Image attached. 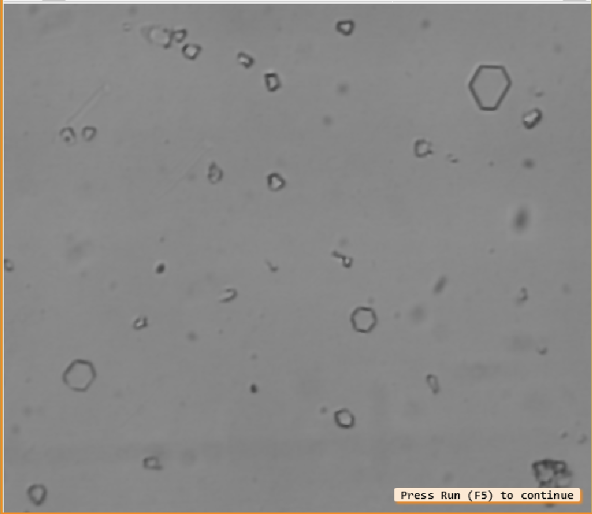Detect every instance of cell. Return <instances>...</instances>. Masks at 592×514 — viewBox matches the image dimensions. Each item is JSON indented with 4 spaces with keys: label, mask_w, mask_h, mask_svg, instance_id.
<instances>
[{
    "label": "cell",
    "mask_w": 592,
    "mask_h": 514,
    "mask_svg": "<svg viewBox=\"0 0 592 514\" xmlns=\"http://www.w3.org/2000/svg\"><path fill=\"white\" fill-rule=\"evenodd\" d=\"M511 86V78L502 66H479L468 83L476 104L483 111L497 110Z\"/></svg>",
    "instance_id": "1"
},
{
    "label": "cell",
    "mask_w": 592,
    "mask_h": 514,
    "mask_svg": "<svg viewBox=\"0 0 592 514\" xmlns=\"http://www.w3.org/2000/svg\"><path fill=\"white\" fill-rule=\"evenodd\" d=\"M97 378V371L92 361L75 359L67 366L62 374L64 384L75 392H86Z\"/></svg>",
    "instance_id": "2"
},
{
    "label": "cell",
    "mask_w": 592,
    "mask_h": 514,
    "mask_svg": "<svg viewBox=\"0 0 592 514\" xmlns=\"http://www.w3.org/2000/svg\"><path fill=\"white\" fill-rule=\"evenodd\" d=\"M145 38L151 43L159 45L165 49L171 47L172 31L160 26H150L143 30Z\"/></svg>",
    "instance_id": "3"
},
{
    "label": "cell",
    "mask_w": 592,
    "mask_h": 514,
    "mask_svg": "<svg viewBox=\"0 0 592 514\" xmlns=\"http://www.w3.org/2000/svg\"><path fill=\"white\" fill-rule=\"evenodd\" d=\"M26 495L28 501L31 504L37 506V507H40L42 505L44 504L45 502L47 500L48 490L46 487L43 485L35 484V485L28 487L26 491Z\"/></svg>",
    "instance_id": "4"
},
{
    "label": "cell",
    "mask_w": 592,
    "mask_h": 514,
    "mask_svg": "<svg viewBox=\"0 0 592 514\" xmlns=\"http://www.w3.org/2000/svg\"><path fill=\"white\" fill-rule=\"evenodd\" d=\"M542 110L539 108H535L525 112L522 116V124L524 128L527 130L535 128L542 121Z\"/></svg>",
    "instance_id": "5"
},
{
    "label": "cell",
    "mask_w": 592,
    "mask_h": 514,
    "mask_svg": "<svg viewBox=\"0 0 592 514\" xmlns=\"http://www.w3.org/2000/svg\"><path fill=\"white\" fill-rule=\"evenodd\" d=\"M335 422L342 428H351L354 425V416L348 410H341L334 415Z\"/></svg>",
    "instance_id": "6"
},
{
    "label": "cell",
    "mask_w": 592,
    "mask_h": 514,
    "mask_svg": "<svg viewBox=\"0 0 592 514\" xmlns=\"http://www.w3.org/2000/svg\"><path fill=\"white\" fill-rule=\"evenodd\" d=\"M264 78L266 88L270 92H275L282 88V80L277 73H275V72L266 73L264 74Z\"/></svg>",
    "instance_id": "7"
},
{
    "label": "cell",
    "mask_w": 592,
    "mask_h": 514,
    "mask_svg": "<svg viewBox=\"0 0 592 514\" xmlns=\"http://www.w3.org/2000/svg\"><path fill=\"white\" fill-rule=\"evenodd\" d=\"M202 51L201 45L198 43H187L182 48V55L186 59L195 61Z\"/></svg>",
    "instance_id": "8"
},
{
    "label": "cell",
    "mask_w": 592,
    "mask_h": 514,
    "mask_svg": "<svg viewBox=\"0 0 592 514\" xmlns=\"http://www.w3.org/2000/svg\"><path fill=\"white\" fill-rule=\"evenodd\" d=\"M237 59L239 64L242 67H244L246 70H249V69L252 68V67L255 64V59L254 58V57L252 55H249V54L246 53V52H243V51H240L237 53Z\"/></svg>",
    "instance_id": "9"
},
{
    "label": "cell",
    "mask_w": 592,
    "mask_h": 514,
    "mask_svg": "<svg viewBox=\"0 0 592 514\" xmlns=\"http://www.w3.org/2000/svg\"><path fill=\"white\" fill-rule=\"evenodd\" d=\"M354 28V23L352 20L339 21L337 23V30L339 32L345 35H349L352 33Z\"/></svg>",
    "instance_id": "10"
},
{
    "label": "cell",
    "mask_w": 592,
    "mask_h": 514,
    "mask_svg": "<svg viewBox=\"0 0 592 514\" xmlns=\"http://www.w3.org/2000/svg\"><path fill=\"white\" fill-rule=\"evenodd\" d=\"M188 35V31L185 28H181V29L173 30L172 31V39L176 43H180L186 40V37Z\"/></svg>",
    "instance_id": "11"
}]
</instances>
